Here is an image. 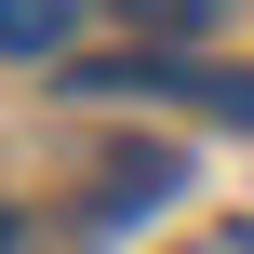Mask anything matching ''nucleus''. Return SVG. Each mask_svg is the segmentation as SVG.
Instances as JSON below:
<instances>
[{
	"instance_id": "nucleus-1",
	"label": "nucleus",
	"mask_w": 254,
	"mask_h": 254,
	"mask_svg": "<svg viewBox=\"0 0 254 254\" xmlns=\"http://www.w3.org/2000/svg\"><path fill=\"white\" fill-rule=\"evenodd\" d=\"M174 188H188V161H174V147H121V161L94 174V228H134V214H161Z\"/></svg>"
},
{
	"instance_id": "nucleus-2",
	"label": "nucleus",
	"mask_w": 254,
	"mask_h": 254,
	"mask_svg": "<svg viewBox=\"0 0 254 254\" xmlns=\"http://www.w3.org/2000/svg\"><path fill=\"white\" fill-rule=\"evenodd\" d=\"M80 40V0H0V54H67Z\"/></svg>"
},
{
	"instance_id": "nucleus-3",
	"label": "nucleus",
	"mask_w": 254,
	"mask_h": 254,
	"mask_svg": "<svg viewBox=\"0 0 254 254\" xmlns=\"http://www.w3.org/2000/svg\"><path fill=\"white\" fill-rule=\"evenodd\" d=\"M188 107H214V121L254 134V67H188Z\"/></svg>"
},
{
	"instance_id": "nucleus-4",
	"label": "nucleus",
	"mask_w": 254,
	"mask_h": 254,
	"mask_svg": "<svg viewBox=\"0 0 254 254\" xmlns=\"http://www.w3.org/2000/svg\"><path fill=\"white\" fill-rule=\"evenodd\" d=\"M121 13H134V27H147V40H201V27H214V13H228V0H121Z\"/></svg>"
},
{
	"instance_id": "nucleus-5",
	"label": "nucleus",
	"mask_w": 254,
	"mask_h": 254,
	"mask_svg": "<svg viewBox=\"0 0 254 254\" xmlns=\"http://www.w3.org/2000/svg\"><path fill=\"white\" fill-rule=\"evenodd\" d=\"M174 254H254V214H228V228H201V241H174Z\"/></svg>"
},
{
	"instance_id": "nucleus-6",
	"label": "nucleus",
	"mask_w": 254,
	"mask_h": 254,
	"mask_svg": "<svg viewBox=\"0 0 254 254\" xmlns=\"http://www.w3.org/2000/svg\"><path fill=\"white\" fill-rule=\"evenodd\" d=\"M0 254H27V241H13V214H0Z\"/></svg>"
}]
</instances>
